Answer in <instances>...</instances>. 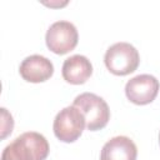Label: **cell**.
I'll use <instances>...</instances> for the list:
<instances>
[{"label": "cell", "instance_id": "277c9868", "mask_svg": "<svg viewBox=\"0 0 160 160\" xmlns=\"http://www.w3.org/2000/svg\"><path fill=\"white\" fill-rule=\"evenodd\" d=\"M86 126L82 112L74 105L66 106L58 112L54 119V134L64 142H74L78 140Z\"/></svg>", "mask_w": 160, "mask_h": 160}, {"label": "cell", "instance_id": "8fae6325", "mask_svg": "<svg viewBox=\"0 0 160 160\" xmlns=\"http://www.w3.org/2000/svg\"><path fill=\"white\" fill-rule=\"evenodd\" d=\"M159 142H160V134H159Z\"/></svg>", "mask_w": 160, "mask_h": 160}, {"label": "cell", "instance_id": "5b68a950", "mask_svg": "<svg viewBox=\"0 0 160 160\" xmlns=\"http://www.w3.org/2000/svg\"><path fill=\"white\" fill-rule=\"evenodd\" d=\"M79 34L74 24L60 20L50 25L46 31L45 41L50 51L58 55L68 54L78 45Z\"/></svg>", "mask_w": 160, "mask_h": 160}, {"label": "cell", "instance_id": "52a82bcc", "mask_svg": "<svg viewBox=\"0 0 160 160\" xmlns=\"http://www.w3.org/2000/svg\"><path fill=\"white\" fill-rule=\"evenodd\" d=\"M19 72L29 82H42L52 76L54 65L42 55H30L21 61Z\"/></svg>", "mask_w": 160, "mask_h": 160}, {"label": "cell", "instance_id": "30bf717a", "mask_svg": "<svg viewBox=\"0 0 160 160\" xmlns=\"http://www.w3.org/2000/svg\"><path fill=\"white\" fill-rule=\"evenodd\" d=\"M1 114H2V125H1V139H5L8 134L12 131L14 128V120L12 116L6 111L5 108H1Z\"/></svg>", "mask_w": 160, "mask_h": 160}, {"label": "cell", "instance_id": "ba28073f", "mask_svg": "<svg viewBox=\"0 0 160 160\" xmlns=\"http://www.w3.org/2000/svg\"><path fill=\"white\" fill-rule=\"evenodd\" d=\"M138 149L128 136H115L105 142L100 152V160H136Z\"/></svg>", "mask_w": 160, "mask_h": 160}, {"label": "cell", "instance_id": "7a4b0ae2", "mask_svg": "<svg viewBox=\"0 0 160 160\" xmlns=\"http://www.w3.org/2000/svg\"><path fill=\"white\" fill-rule=\"evenodd\" d=\"M72 105L82 112L86 128L90 131L104 129L110 119V110L106 101L92 92H82L78 95Z\"/></svg>", "mask_w": 160, "mask_h": 160}, {"label": "cell", "instance_id": "9c48e42d", "mask_svg": "<svg viewBox=\"0 0 160 160\" xmlns=\"http://www.w3.org/2000/svg\"><path fill=\"white\" fill-rule=\"evenodd\" d=\"M62 78L69 84H84L92 74V65L84 55H72L62 64Z\"/></svg>", "mask_w": 160, "mask_h": 160}, {"label": "cell", "instance_id": "6da1fadb", "mask_svg": "<svg viewBox=\"0 0 160 160\" xmlns=\"http://www.w3.org/2000/svg\"><path fill=\"white\" fill-rule=\"evenodd\" d=\"M49 150V142L44 135L28 131L18 136L2 150L1 160H45Z\"/></svg>", "mask_w": 160, "mask_h": 160}, {"label": "cell", "instance_id": "8992f818", "mask_svg": "<svg viewBox=\"0 0 160 160\" xmlns=\"http://www.w3.org/2000/svg\"><path fill=\"white\" fill-rule=\"evenodd\" d=\"M159 80L149 74H141L130 79L125 85L126 98L136 105H146L155 100L159 92Z\"/></svg>", "mask_w": 160, "mask_h": 160}, {"label": "cell", "instance_id": "3957f363", "mask_svg": "<svg viewBox=\"0 0 160 160\" xmlns=\"http://www.w3.org/2000/svg\"><path fill=\"white\" fill-rule=\"evenodd\" d=\"M108 70L118 76H125L134 72L140 62L138 50L129 42H116L111 45L104 56Z\"/></svg>", "mask_w": 160, "mask_h": 160}]
</instances>
